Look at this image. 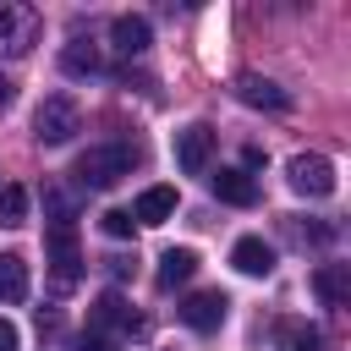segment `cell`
Wrapping results in <instances>:
<instances>
[{
  "label": "cell",
  "mask_w": 351,
  "mask_h": 351,
  "mask_svg": "<svg viewBox=\"0 0 351 351\" xmlns=\"http://www.w3.org/2000/svg\"><path fill=\"white\" fill-rule=\"evenodd\" d=\"M285 176H291V192H302V197H329L340 181H335V165L324 159V154H296L291 165H285Z\"/></svg>",
  "instance_id": "cell-5"
},
{
  "label": "cell",
  "mask_w": 351,
  "mask_h": 351,
  "mask_svg": "<svg viewBox=\"0 0 351 351\" xmlns=\"http://www.w3.org/2000/svg\"><path fill=\"white\" fill-rule=\"evenodd\" d=\"M225 307H230V302H225V291H192V296H186L176 313H181V324H186V329L214 335V329L225 324Z\"/></svg>",
  "instance_id": "cell-8"
},
{
  "label": "cell",
  "mask_w": 351,
  "mask_h": 351,
  "mask_svg": "<svg viewBox=\"0 0 351 351\" xmlns=\"http://www.w3.org/2000/svg\"><path fill=\"white\" fill-rule=\"evenodd\" d=\"M208 186H214L219 203H236V208H252V203H258V181H252L247 170H219Z\"/></svg>",
  "instance_id": "cell-12"
},
{
  "label": "cell",
  "mask_w": 351,
  "mask_h": 351,
  "mask_svg": "<svg viewBox=\"0 0 351 351\" xmlns=\"http://www.w3.org/2000/svg\"><path fill=\"white\" fill-rule=\"evenodd\" d=\"M38 44V11L33 5H0V55H27Z\"/></svg>",
  "instance_id": "cell-7"
},
{
  "label": "cell",
  "mask_w": 351,
  "mask_h": 351,
  "mask_svg": "<svg viewBox=\"0 0 351 351\" xmlns=\"http://www.w3.org/2000/svg\"><path fill=\"white\" fill-rule=\"evenodd\" d=\"M230 263H236L241 274H252V280H269V274H274V247H269L263 236H241V241L230 247Z\"/></svg>",
  "instance_id": "cell-10"
},
{
  "label": "cell",
  "mask_w": 351,
  "mask_h": 351,
  "mask_svg": "<svg viewBox=\"0 0 351 351\" xmlns=\"http://www.w3.org/2000/svg\"><path fill=\"white\" fill-rule=\"evenodd\" d=\"M0 351H22V335H16L11 318H0Z\"/></svg>",
  "instance_id": "cell-20"
},
{
  "label": "cell",
  "mask_w": 351,
  "mask_h": 351,
  "mask_svg": "<svg viewBox=\"0 0 351 351\" xmlns=\"http://www.w3.org/2000/svg\"><path fill=\"white\" fill-rule=\"evenodd\" d=\"M27 302V258L22 252H0V307Z\"/></svg>",
  "instance_id": "cell-13"
},
{
  "label": "cell",
  "mask_w": 351,
  "mask_h": 351,
  "mask_svg": "<svg viewBox=\"0 0 351 351\" xmlns=\"http://www.w3.org/2000/svg\"><path fill=\"white\" fill-rule=\"evenodd\" d=\"M88 324H93V335H99V340H110V335H137V329H143V318L126 307V296H121V291H104V296L93 302Z\"/></svg>",
  "instance_id": "cell-6"
},
{
  "label": "cell",
  "mask_w": 351,
  "mask_h": 351,
  "mask_svg": "<svg viewBox=\"0 0 351 351\" xmlns=\"http://www.w3.org/2000/svg\"><path fill=\"white\" fill-rule=\"evenodd\" d=\"M82 351H115V340H99V335H88V340H82Z\"/></svg>",
  "instance_id": "cell-21"
},
{
  "label": "cell",
  "mask_w": 351,
  "mask_h": 351,
  "mask_svg": "<svg viewBox=\"0 0 351 351\" xmlns=\"http://www.w3.org/2000/svg\"><path fill=\"white\" fill-rule=\"evenodd\" d=\"M197 274V252L192 247H170L165 258H159V285L170 291V285H181V280H192Z\"/></svg>",
  "instance_id": "cell-15"
},
{
  "label": "cell",
  "mask_w": 351,
  "mask_h": 351,
  "mask_svg": "<svg viewBox=\"0 0 351 351\" xmlns=\"http://www.w3.org/2000/svg\"><path fill=\"white\" fill-rule=\"evenodd\" d=\"M214 143H219V132H214L208 121L181 126V132H176V165H181L186 176H203V170H208V159H214Z\"/></svg>",
  "instance_id": "cell-4"
},
{
  "label": "cell",
  "mask_w": 351,
  "mask_h": 351,
  "mask_svg": "<svg viewBox=\"0 0 351 351\" xmlns=\"http://www.w3.org/2000/svg\"><path fill=\"white\" fill-rule=\"evenodd\" d=\"M11 93H16V88H11V77H5V71H0V110H5V104H11Z\"/></svg>",
  "instance_id": "cell-22"
},
{
  "label": "cell",
  "mask_w": 351,
  "mask_h": 351,
  "mask_svg": "<svg viewBox=\"0 0 351 351\" xmlns=\"http://www.w3.org/2000/svg\"><path fill=\"white\" fill-rule=\"evenodd\" d=\"M236 99L252 104V110H285V104H291V93H285L280 82L258 77V71H241V77H236Z\"/></svg>",
  "instance_id": "cell-9"
},
{
  "label": "cell",
  "mask_w": 351,
  "mask_h": 351,
  "mask_svg": "<svg viewBox=\"0 0 351 351\" xmlns=\"http://www.w3.org/2000/svg\"><path fill=\"white\" fill-rule=\"evenodd\" d=\"M77 126H82V110H77L71 93H49V99L33 110V137L49 143V148H55V143H71Z\"/></svg>",
  "instance_id": "cell-3"
},
{
  "label": "cell",
  "mask_w": 351,
  "mask_h": 351,
  "mask_svg": "<svg viewBox=\"0 0 351 351\" xmlns=\"http://www.w3.org/2000/svg\"><path fill=\"white\" fill-rule=\"evenodd\" d=\"M313 291L324 296V307H340V302H346V291H351V274H346V263H324V269L313 274Z\"/></svg>",
  "instance_id": "cell-16"
},
{
  "label": "cell",
  "mask_w": 351,
  "mask_h": 351,
  "mask_svg": "<svg viewBox=\"0 0 351 351\" xmlns=\"http://www.w3.org/2000/svg\"><path fill=\"white\" fill-rule=\"evenodd\" d=\"M148 38H154V27H148V16H115L110 22V44H115V55H143L148 49Z\"/></svg>",
  "instance_id": "cell-11"
},
{
  "label": "cell",
  "mask_w": 351,
  "mask_h": 351,
  "mask_svg": "<svg viewBox=\"0 0 351 351\" xmlns=\"http://www.w3.org/2000/svg\"><path fill=\"white\" fill-rule=\"evenodd\" d=\"M0 225H27V192L16 181L0 186Z\"/></svg>",
  "instance_id": "cell-18"
},
{
  "label": "cell",
  "mask_w": 351,
  "mask_h": 351,
  "mask_svg": "<svg viewBox=\"0 0 351 351\" xmlns=\"http://www.w3.org/2000/svg\"><path fill=\"white\" fill-rule=\"evenodd\" d=\"M44 258H49L55 291H71V285L82 280V247H77V225H71V219H49V230H44Z\"/></svg>",
  "instance_id": "cell-2"
},
{
  "label": "cell",
  "mask_w": 351,
  "mask_h": 351,
  "mask_svg": "<svg viewBox=\"0 0 351 351\" xmlns=\"http://www.w3.org/2000/svg\"><path fill=\"white\" fill-rule=\"evenodd\" d=\"M137 170V148L132 143H93V148H82L77 154V181L82 186H93V192H104V186H115L121 176H132Z\"/></svg>",
  "instance_id": "cell-1"
},
{
  "label": "cell",
  "mask_w": 351,
  "mask_h": 351,
  "mask_svg": "<svg viewBox=\"0 0 351 351\" xmlns=\"http://www.w3.org/2000/svg\"><path fill=\"white\" fill-rule=\"evenodd\" d=\"M99 225H104V236H115V241H126L137 225H132V214L126 208H110V214H99Z\"/></svg>",
  "instance_id": "cell-19"
},
{
  "label": "cell",
  "mask_w": 351,
  "mask_h": 351,
  "mask_svg": "<svg viewBox=\"0 0 351 351\" xmlns=\"http://www.w3.org/2000/svg\"><path fill=\"white\" fill-rule=\"evenodd\" d=\"M176 214V186H148L132 208V225H165Z\"/></svg>",
  "instance_id": "cell-14"
},
{
  "label": "cell",
  "mask_w": 351,
  "mask_h": 351,
  "mask_svg": "<svg viewBox=\"0 0 351 351\" xmlns=\"http://www.w3.org/2000/svg\"><path fill=\"white\" fill-rule=\"evenodd\" d=\"M99 66H104V60H99V49H93V44H82V38H71V44L60 49V71H66V77H93Z\"/></svg>",
  "instance_id": "cell-17"
}]
</instances>
